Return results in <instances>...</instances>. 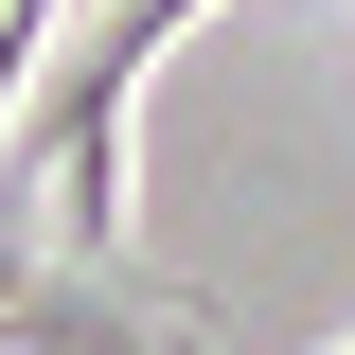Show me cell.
<instances>
[{"label": "cell", "instance_id": "6da1fadb", "mask_svg": "<svg viewBox=\"0 0 355 355\" xmlns=\"http://www.w3.org/2000/svg\"><path fill=\"white\" fill-rule=\"evenodd\" d=\"M0 355H214V302H196V284H160L142 249H107V266L53 249L36 284L0 302Z\"/></svg>", "mask_w": 355, "mask_h": 355}, {"label": "cell", "instance_id": "7a4b0ae2", "mask_svg": "<svg viewBox=\"0 0 355 355\" xmlns=\"http://www.w3.org/2000/svg\"><path fill=\"white\" fill-rule=\"evenodd\" d=\"M36 284V214H18V178H0V302Z\"/></svg>", "mask_w": 355, "mask_h": 355}]
</instances>
